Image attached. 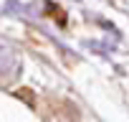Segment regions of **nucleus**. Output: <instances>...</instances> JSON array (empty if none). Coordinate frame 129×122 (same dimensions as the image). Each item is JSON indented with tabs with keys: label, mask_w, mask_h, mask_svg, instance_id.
<instances>
[]
</instances>
